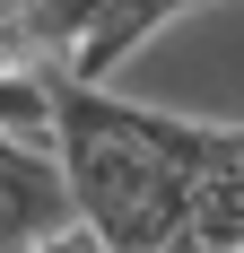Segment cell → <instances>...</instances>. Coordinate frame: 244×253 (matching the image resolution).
<instances>
[{
	"mask_svg": "<svg viewBox=\"0 0 244 253\" xmlns=\"http://www.w3.org/2000/svg\"><path fill=\"white\" fill-rule=\"evenodd\" d=\"M70 210V175L52 149H26V140H0V253H35L44 236H61Z\"/></svg>",
	"mask_w": 244,
	"mask_h": 253,
	"instance_id": "obj_1",
	"label": "cell"
},
{
	"mask_svg": "<svg viewBox=\"0 0 244 253\" xmlns=\"http://www.w3.org/2000/svg\"><path fill=\"white\" fill-rule=\"evenodd\" d=\"M157 26H166V9H87V35H79V61L61 87H114V61Z\"/></svg>",
	"mask_w": 244,
	"mask_h": 253,
	"instance_id": "obj_2",
	"label": "cell"
},
{
	"mask_svg": "<svg viewBox=\"0 0 244 253\" xmlns=\"http://www.w3.org/2000/svg\"><path fill=\"white\" fill-rule=\"evenodd\" d=\"M35 253H105V245H96V236H87V227H79V218H70V227H61V236H44V245H35Z\"/></svg>",
	"mask_w": 244,
	"mask_h": 253,
	"instance_id": "obj_3",
	"label": "cell"
}]
</instances>
